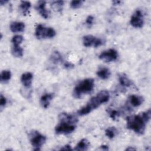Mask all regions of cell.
Instances as JSON below:
<instances>
[{
  "label": "cell",
  "mask_w": 151,
  "mask_h": 151,
  "mask_svg": "<svg viewBox=\"0 0 151 151\" xmlns=\"http://www.w3.org/2000/svg\"><path fill=\"white\" fill-rule=\"evenodd\" d=\"M32 78H33L32 74L30 72H27L22 74L21 77V81L22 85L25 87L29 88L30 87L32 84Z\"/></svg>",
  "instance_id": "cell-11"
},
{
  "label": "cell",
  "mask_w": 151,
  "mask_h": 151,
  "mask_svg": "<svg viewBox=\"0 0 151 151\" xmlns=\"http://www.w3.org/2000/svg\"><path fill=\"white\" fill-rule=\"evenodd\" d=\"M50 60L52 63L58 64L59 63H61L63 61V57L60 53L58 51H54L51 56H50Z\"/></svg>",
  "instance_id": "cell-20"
},
{
  "label": "cell",
  "mask_w": 151,
  "mask_h": 151,
  "mask_svg": "<svg viewBox=\"0 0 151 151\" xmlns=\"http://www.w3.org/2000/svg\"><path fill=\"white\" fill-rule=\"evenodd\" d=\"M45 5H46V2L44 1H40L37 2L35 6V9L40 15L43 17L45 19H47L49 17L50 15V12L48 10L46 9L45 8Z\"/></svg>",
  "instance_id": "cell-10"
},
{
  "label": "cell",
  "mask_w": 151,
  "mask_h": 151,
  "mask_svg": "<svg viewBox=\"0 0 151 151\" xmlns=\"http://www.w3.org/2000/svg\"><path fill=\"white\" fill-rule=\"evenodd\" d=\"M31 7V3L28 1H21L19 5V9L24 15L29 14V10Z\"/></svg>",
  "instance_id": "cell-19"
},
{
  "label": "cell",
  "mask_w": 151,
  "mask_h": 151,
  "mask_svg": "<svg viewBox=\"0 0 151 151\" xmlns=\"http://www.w3.org/2000/svg\"><path fill=\"white\" fill-rule=\"evenodd\" d=\"M12 55L15 57H21L23 55V49L19 45H14L11 49Z\"/></svg>",
  "instance_id": "cell-21"
},
{
  "label": "cell",
  "mask_w": 151,
  "mask_h": 151,
  "mask_svg": "<svg viewBox=\"0 0 151 151\" xmlns=\"http://www.w3.org/2000/svg\"><path fill=\"white\" fill-rule=\"evenodd\" d=\"M112 2H113V4L114 5H119L120 3H121V1H113Z\"/></svg>",
  "instance_id": "cell-32"
},
{
  "label": "cell",
  "mask_w": 151,
  "mask_h": 151,
  "mask_svg": "<svg viewBox=\"0 0 151 151\" xmlns=\"http://www.w3.org/2000/svg\"><path fill=\"white\" fill-rule=\"evenodd\" d=\"M25 29V24L22 22H12L10 24V29L13 32H22Z\"/></svg>",
  "instance_id": "cell-14"
},
{
  "label": "cell",
  "mask_w": 151,
  "mask_h": 151,
  "mask_svg": "<svg viewBox=\"0 0 151 151\" xmlns=\"http://www.w3.org/2000/svg\"><path fill=\"white\" fill-rule=\"evenodd\" d=\"M55 30L51 27H45L41 24H38L35 31V35L38 39H42L45 38H52L55 35Z\"/></svg>",
  "instance_id": "cell-5"
},
{
  "label": "cell",
  "mask_w": 151,
  "mask_h": 151,
  "mask_svg": "<svg viewBox=\"0 0 151 151\" xmlns=\"http://www.w3.org/2000/svg\"><path fill=\"white\" fill-rule=\"evenodd\" d=\"M109 116L110 117L113 119V120H115L116 118L117 117H119L120 115V113L118 111L116 110H111L109 111Z\"/></svg>",
  "instance_id": "cell-27"
},
{
  "label": "cell",
  "mask_w": 151,
  "mask_h": 151,
  "mask_svg": "<svg viewBox=\"0 0 151 151\" xmlns=\"http://www.w3.org/2000/svg\"><path fill=\"white\" fill-rule=\"evenodd\" d=\"M58 118L60 121H65L74 124H76L77 122V117H76V116H74L73 114H70L66 113H62L60 114Z\"/></svg>",
  "instance_id": "cell-13"
},
{
  "label": "cell",
  "mask_w": 151,
  "mask_h": 151,
  "mask_svg": "<svg viewBox=\"0 0 151 151\" xmlns=\"http://www.w3.org/2000/svg\"><path fill=\"white\" fill-rule=\"evenodd\" d=\"M150 118V110L142 112L137 115L129 116L126 119L127 128L132 130L139 134H142L145 130L146 123Z\"/></svg>",
  "instance_id": "cell-1"
},
{
  "label": "cell",
  "mask_w": 151,
  "mask_h": 151,
  "mask_svg": "<svg viewBox=\"0 0 151 151\" xmlns=\"http://www.w3.org/2000/svg\"><path fill=\"white\" fill-rule=\"evenodd\" d=\"M83 44L84 46L86 47L93 46L96 48L99 46L102 45L104 44V41L101 38H96L91 35H87L83 37Z\"/></svg>",
  "instance_id": "cell-7"
},
{
  "label": "cell",
  "mask_w": 151,
  "mask_h": 151,
  "mask_svg": "<svg viewBox=\"0 0 151 151\" xmlns=\"http://www.w3.org/2000/svg\"><path fill=\"white\" fill-rule=\"evenodd\" d=\"M29 141L35 150H40V148L45 143L46 137L37 131H32L29 134Z\"/></svg>",
  "instance_id": "cell-4"
},
{
  "label": "cell",
  "mask_w": 151,
  "mask_h": 151,
  "mask_svg": "<svg viewBox=\"0 0 151 151\" xmlns=\"http://www.w3.org/2000/svg\"><path fill=\"white\" fill-rule=\"evenodd\" d=\"M117 133V130L114 127H108L105 130L106 136L109 139H113L116 136Z\"/></svg>",
  "instance_id": "cell-24"
},
{
  "label": "cell",
  "mask_w": 151,
  "mask_h": 151,
  "mask_svg": "<svg viewBox=\"0 0 151 151\" xmlns=\"http://www.w3.org/2000/svg\"><path fill=\"white\" fill-rule=\"evenodd\" d=\"M1 81L5 83L9 81L11 77V73L9 70H4L1 73Z\"/></svg>",
  "instance_id": "cell-23"
},
{
  "label": "cell",
  "mask_w": 151,
  "mask_h": 151,
  "mask_svg": "<svg viewBox=\"0 0 151 151\" xmlns=\"http://www.w3.org/2000/svg\"><path fill=\"white\" fill-rule=\"evenodd\" d=\"M83 3V1H72L70 3V6L73 9H77L80 7Z\"/></svg>",
  "instance_id": "cell-26"
},
{
  "label": "cell",
  "mask_w": 151,
  "mask_h": 151,
  "mask_svg": "<svg viewBox=\"0 0 151 151\" xmlns=\"http://www.w3.org/2000/svg\"><path fill=\"white\" fill-rule=\"evenodd\" d=\"M130 24L134 28H142L144 25V18L140 10H136L131 17Z\"/></svg>",
  "instance_id": "cell-8"
},
{
  "label": "cell",
  "mask_w": 151,
  "mask_h": 151,
  "mask_svg": "<svg viewBox=\"0 0 151 151\" xmlns=\"http://www.w3.org/2000/svg\"><path fill=\"white\" fill-rule=\"evenodd\" d=\"M60 150H71L72 149H71V146H70V145H67L63 146V147H61V148L60 149Z\"/></svg>",
  "instance_id": "cell-31"
},
{
  "label": "cell",
  "mask_w": 151,
  "mask_h": 151,
  "mask_svg": "<svg viewBox=\"0 0 151 151\" xmlns=\"http://www.w3.org/2000/svg\"><path fill=\"white\" fill-rule=\"evenodd\" d=\"M136 150L135 148H133L132 147H129L126 149V150Z\"/></svg>",
  "instance_id": "cell-35"
},
{
  "label": "cell",
  "mask_w": 151,
  "mask_h": 151,
  "mask_svg": "<svg viewBox=\"0 0 151 151\" xmlns=\"http://www.w3.org/2000/svg\"><path fill=\"white\" fill-rule=\"evenodd\" d=\"M23 37L19 35H16L14 36L12 38V42L14 45H19V44L22 42Z\"/></svg>",
  "instance_id": "cell-25"
},
{
  "label": "cell",
  "mask_w": 151,
  "mask_h": 151,
  "mask_svg": "<svg viewBox=\"0 0 151 151\" xmlns=\"http://www.w3.org/2000/svg\"><path fill=\"white\" fill-rule=\"evenodd\" d=\"M99 58L105 62H111L117 60L118 53L114 49L111 48L102 52L99 56Z\"/></svg>",
  "instance_id": "cell-9"
},
{
  "label": "cell",
  "mask_w": 151,
  "mask_h": 151,
  "mask_svg": "<svg viewBox=\"0 0 151 151\" xmlns=\"http://www.w3.org/2000/svg\"><path fill=\"white\" fill-rule=\"evenodd\" d=\"M8 2V1H3V0H1V1H0V4H1V5H3L5 4L6 3H7Z\"/></svg>",
  "instance_id": "cell-34"
},
{
  "label": "cell",
  "mask_w": 151,
  "mask_h": 151,
  "mask_svg": "<svg viewBox=\"0 0 151 151\" xmlns=\"http://www.w3.org/2000/svg\"><path fill=\"white\" fill-rule=\"evenodd\" d=\"M64 5V1H55L51 3V7L54 11L56 12H61L63 9Z\"/></svg>",
  "instance_id": "cell-22"
},
{
  "label": "cell",
  "mask_w": 151,
  "mask_h": 151,
  "mask_svg": "<svg viewBox=\"0 0 151 151\" xmlns=\"http://www.w3.org/2000/svg\"><path fill=\"white\" fill-rule=\"evenodd\" d=\"M94 86V81L93 78H86L80 82L74 87L73 95L74 97L80 98L83 94L91 92Z\"/></svg>",
  "instance_id": "cell-3"
},
{
  "label": "cell",
  "mask_w": 151,
  "mask_h": 151,
  "mask_svg": "<svg viewBox=\"0 0 151 151\" xmlns=\"http://www.w3.org/2000/svg\"><path fill=\"white\" fill-rule=\"evenodd\" d=\"M76 129L74 123L65 121H60V123L55 127V132L57 134H67L73 132Z\"/></svg>",
  "instance_id": "cell-6"
},
{
  "label": "cell",
  "mask_w": 151,
  "mask_h": 151,
  "mask_svg": "<svg viewBox=\"0 0 151 151\" xmlns=\"http://www.w3.org/2000/svg\"><path fill=\"white\" fill-rule=\"evenodd\" d=\"M94 21V17L91 15H89L88 16V17L86 18V23L87 25H88V26H91L93 24Z\"/></svg>",
  "instance_id": "cell-28"
},
{
  "label": "cell",
  "mask_w": 151,
  "mask_h": 151,
  "mask_svg": "<svg viewBox=\"0 0 151 151\" xmlns=\"http://www.w3.org/2000/svg\"><path fill=\"white\" fill-rule=\"evenodd\" d=\"M111 74L110 70L107 67H101L97 71V75L101 79L106 80L109 78Z\"/></svg>",
  "instance_id": "cell-16"
},
{
  "label": "cell",
  "mask_w": 151,
  "mask_h": 151,
  "mask_svg": "<svg viewBox=\"0 0 151 151\" xmlns=\"http://www.w3.org/2000/svg\"><path fill=\"white\" fill-rule=\"evenodd\" d=\"M6 101H7L6 99L2 94H1V96H0V106H1V107H2L5 106V105L6 103Z\"/></svg>",
  "instance_id": "cell-29"
},
{
  "label": "cell",
  "mask_w": 151,
  "mask_h": 151,
  "mask_svg": "<svg viewBox=\"0 0 151 151\" xmlns=\"http://www.w3.org/2000/svg\"><path fill=\"white\" fill-rule=\"evenodd\" d=\"M109 97L110 94L107 90L100 91L96 96L91 97L85 106L79 109L77 111V114L80 116H84L90 113L101 104L108 101Z\"/></svg>",
  "instance_id": "cell-2"
},
{
  "label": "cell",
  "mask_w": 151,
  "mask_h": 151,
  "mask_svg": "<svg viewBox=\"0 0 151 151\" xmlns=\"http://www.w3.org/2000/svg\"><path fill=\"white\" fill-rule=\"evenodd\" d=\"M53 97V93H47L42 96L40 99V104L41 106L44 109H47L49 106L50 103L52 100Z\"/></svg>",
  "instance_id": "cell-12"
},
{
  "label": "cell",
  "mask_w": 151,
  "mask_h": 151,
  "mask_svg": "<svg viewBox=\"0 0 151 151\" xmlns=\"http://www.w3.org/2000/svg\"><path fill=\"white\" fill-rule=\"evenodd\" d=\"M64 67L66 69H71L74 67V65L72 63L67 61L64 63Z\"/></svg>",
  "instance_id": "cell-30"
},
{
  "label": "cell",
  "mask_w": 151,
  "mask_h": 151,
  "mask_svg": "<svg viewBox=\"0 0 151 151\" xmlns=\"http://www.w3.org/2000/svg\"><path fill=\"white\" fill-rule=\"evenodd\" d=\"M100 148H101L102 150H108L109 149L108 146L106 145H102L100 146Z\"/></svg>",
  "instance_id": "cell-33"
},
{
  "label": "cell",
  "mask_w": 151,
  "mask_h": 151,
  "mask_svg": "<svg viewBox=\"0 0 151 151\" xmlns=\"http://www.w3.org/2000/svg\"><path fill=\"white\" fill-rule=\"evenodd\" d=\"M129 101L130 104L133 107H137L141 105L143 101V97L140 96H136V95H131L129 97Z\"/></svg>",
  "instance_id": "cell-15"
},
{
  "label": "cell",
  "mask_w": 151,
  "mask_h": 151,
  "mask_svg": "<svg viewBox=\"0 0 151 151\" xmlns=\"http://www.w3.org/2000/svg\"><path fill=\"white\" fill-rule=\"evenodd\" d=\"M119 81L123 87H130L132 84V82L123 73L119 74Z\"/></svg>",
  "instance_id": "cell-17"
},
{
  "label": "cell",
  "mask_w": 151,
  "mask_h": 151,
  "mask_svg": "<svg viewBox=\"0 0 151 151\" xmlns=\"http://www.w3.org/2000/svg\"><path fill=\"white\" fill-rule=\"evenodd\" d=\"M89 146V142L86 139H81L74 148L76 150H86Z\"/></svg>",
  "instance_id": "cell-18"
}]
</instances>
